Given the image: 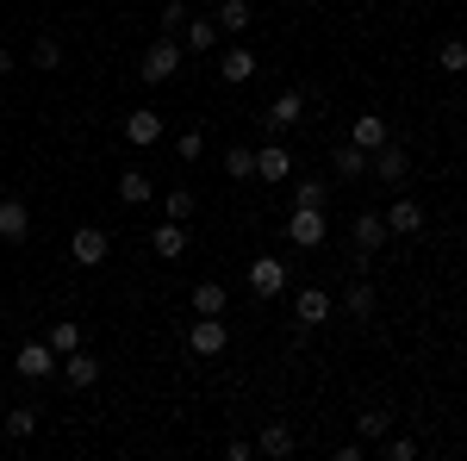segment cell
Segmentation results:
<instances>
[{"label": "cell", "mask_w": 467, "mask_h": 461, "mask_svg": "<svg viewBox=\"0 0 467 461\" xmlns=\"http://www.w3.org/2000/svg\"><path fill=\"white\" fill-rule=\"evenodd\" d=\"M324 237H330V218H324V206H293L287 244H293V249H318Z\"/></svg>", "instance_id": "cell-1"}, {"label": "cell", "mask_w": 467, "mask_h": 461, "mask_svg": "<svg viewBox=\"0 0 467 461\" xmlns=\"http://www.w3.org/2000/svg\"><path fill=\"white\" fill-rule=\"evenodd\" d=\"M224 343H231V330H224V319H206V312H193V330H187V350L193 355H224Z\"/></svg>", "instance_id": "cell-2"}, {"label": "cell", "mask_w": 467, "mask_h": 461, "mask_svg": "<svg viewBox=\"0 0 467 461\" xmlns=\"http://www.w3.org/2000/svg\"><path fill=\"white\" fill-rule=\"evenodd\" d=\"M250 293H255V299L287 293V262H281V256H255V262H250Z\"/></svg>", "instance_id": "cell-3"}, {"label": "cell", "mask_w": 467, "mask_h": 461, "mask_svg": "<svg viewBox=\"0 0 467 461\" xmlns=\"http://www.w3.org/2000/svg\"><path fill=\"white\" fill-rule=\"evenodd\" d=\"M13 368H19V381H50L63 368V355L50 350V343H26V350L13 355Z\"/></svg>", "instance_id": "cell-4"}, {"label": "cell", "mask_w": 467, "mask_h": 461, "mask_svg": "<svg viewBox=\"0 0 467 461\" xmlns=\"http://www.w3.org/2000/svg\"><path fill=\"white\" fill-rule=\"evenodd\" d=\"M69 256L81 262V268H100V262L112 256V237L100 231V225H81V231L69 237Z\"/></svg>", "instance_id": "cell-5"}, {"label": "cell", "mask_w": 467, "mask_h": 461, "mask_svg": "<svg viewBox=\"0 0 467 461\" xmlns=\"http://www.w3.org/2000/svg\"><path fill=\"white\" fill-rule=\"evenodd\" d=\"M175 69H181V44H175V37H156V44L144 50V69H138V75L156 88V81H169Z\"/></svg>", "instance_id": "cell-6"}, {"label": "cell", "mask_w": 467, "mask_h": 461, "mask_svg": "<svg viewBox=\"0 0 467 461\" xmlns=\"http://www.w3.org/2000/svg\"><path fill=\"white\" fill-rule=\"evenodd\" d=\"M349 231H356V256H361V268L374 262V249L393 237V231H387V213H356V225H349Z\"/></svg>", "instance_id": "cell-7"}, {"label": "cell", "mask_w": 467, "mask_h": 461, "mask_svg": "<svg viewBox=\"0 0 467 461\" xmlns=\"http://www.w3.org/2000/svg\"><path fill=\"white\" fill-rule=\"evenodd\" d=\"M368 175H380L387 187H405V175H411V156H405L399 143H380V150L368 156Z\"/></svg>", "instance_id": "cell-8"}, {"label": "cell", "mask_w": 467, "mask_h": 461, "mask_svg": "<svg viewBox=\"0 0 467 461\" xmlns=\"http://www.w3.org/2000/svg\"><path fill=\"white\" fill-rule=\"evenodd\" d=\"M424 206H418V200H405V194H399L393 206H387V231H393V237H418V231H424Z\"/></svg>", "instance_id": "cell-9"}, {"label": "cell", "mask_w": 467, "mask_h": 461, "mask_svg": "<svg viewBox=\"0 0 467 461\" xmlns=\"http://www.w3.org/2000/svg\"><path fill=\"white\" fill-rule=\"evenodd\" d=\"M57 374H63V381H69L75 393L100 387V361H94V355H88V350H75V355H63V368H57Z\"/></svg>", "instance_id": "cell-10"}, {"label": "cell", "mask_w": 467, "mask_h": 461, "mask_svg": "<svg viewBox=\"0 0 467 461\" xmlns=\"http://www.w3.org/2000/svg\"><path fill=\"white\" fill-rule=\"evenodd\" d=\"M255 181H293L287 143H262V150H255Z\"/></svg>", "instance_id": "cell-11"}, {"label": "cell", "mask_w": 467, "mask_h": 461, "mask_svg": "<svg viewBox=\"0 0 467 461\" xmlns=\"http://www.w3.org/2000/svg\"><path fill=\"white\" fill-rule=\"evenodd\" d=\"M293 319H299V330H318V324L330 319V293H324V287H299V306H293Z\"/></svg>", "instance_id": "cell-12"}, {"label": "cell", "mask_w": 467, "mask_h": 461, "mask_svg": "<svg viewBox=\"0 0 467 461\" xmlns=\"http://www.w3.org/2000/svg\"><path fill=\"white\" fill-rule=\"evenodd\" d=\"M32 237V213L26 200H0V244H26Z\"/></svg>", "instance_id": "cell-13"}, {"label": "cell", "mask_w": 467, "mask_h": 461, "mask_svg": "<svg viewBox=\"0 0 467 461\" xmlns=\"http://www.w3.org/2000/svg\"><path fill=\"white\" fill-rule=\"evenodd\" d=\"M156 138H162V112H156V107L125 112V143H138V150H144V143H156Z\"/></svg>", "instance_id": "cell-14"}, {"label": "cell", "mask_w": 467, "mask_h": 461, "mask_svg": "<svg viewBox=\"0 0 467 461\" xmlns=\"http://www.w3.org/2000/svg\"><path fill=\"white\" fill-rule=\"evenodd\" d=\"M349 143H361V150L374 156L380 143H393V131H387V119H380V112H361L356 125H349Z\"/></svg>", "instance_id": "cell-15"}, {"label": "cell", "mask_w": 467, "mask_h": 461, "mask_svg": "<svg viewBox=\"0 0 467 461\" xmlns=\"http://www.w3.org/2000/svg\"><path fill=\"white\" fill-rule=\"evenodd\" d=\"M299 107H306L299 88H287V94H275V107L262 112V125H268V131H287V125H299Z\"/></svg>", "instance_id": "cell-16"}, {"label": "cell", "mask_w": 467, "mask_h": 461, "mask_svg": "<svg viewBox=\"0 0 467 461\" xmlns=\"http://www.w3.org/2000/svg\"><path fill=\"white\" fill-rule=\"evenodd\" d=\"M150 249H156L162 262H175L181 249H187V225H181V218H162V225H156V237H150Z\"/></svg>", "instance_id": "cell-17"}, {"label": "cell", "mask_w": 467, "mask_h": 461, "mask_svg": "<svg viewBox=\"0 0 467 461\" xmlns=\"http://www.w3.org/2000/svg\"><path fill=\"white\" fill-rule=\"evenodd\" d=\"M218 75H224L231 88H244V81H255V50H244V44H237V50H224V63H218Z\"/></svg>", "instance_id": "cell-18"}, {"label": "cell", "mask_w": 467, "mask_h": 461, "mask_svg": "<svg viewBox=\"0 0 467 461\" xmlns=\"http://www.w3.org/2000/svg\"><path fill=\"white\" fill-rule=\"evenodd\" d=\"M224 306H231L224 281H200V287H193V312H206V319H224Z\"/></svg>", "instance_id": "cell-19"}, {"label": "cell", "mask_w": 467, "mask_h": 461, "mask_svg": "<svg viewBox=\"0 0 467 461\" xmlns=\"http://www.w3.org/2000/svg\"><path fill=\"white\" fill-rule=\"evenodd\" d=\"M255 456H268V461H287V456H293V430H287V424H268L262 436H255Z\"/></svg>", "instance_id": "cell-20"}, {"label": "cell", "mask_w": 467, "mask_h": 461, "mask_svg": "<svg viewBox=\"0 0 467 461\" xmlns=\"http://www.w3.org/2000/svg\"><path fill=\"white\" fill-rule=\"evenodd\" d=\"M218 32H231V37H244L250 32V0H218Z\"/></svg>", "instance_id": "cell-21"}, {"label": "cell", "mask_w": 467, "mask_h": 461, "mask_svg": "<svg viewBox=\"0 0 467 461\" xmlns=\"http://www.w3.org/2000/svg\"><path fill=\"white\" fill-rule=\"evenodd\" d=\"M150 194H156V187H150L144 169H125V175H119V200H125V206H150Z\"/></svg>", "instance_id": "cell-22"}, {"label": "cell", "mask_w": 467, "mask_h": 461, "mask_svg": "<svg viewBox=\"0 0 467 461\" xmlns=\"http://www.w3.org/2000/svg\"><path fill=\"white\" fill-rule=\"evenodd\" d=\"M330 169H337V175H343V181L368 175V150H361V143H343V150L330 156Z\"/></svg>", "instance_id": "cell-23"}, {"label": "cell", "mask_w": 467, "mask_h": 461, "mask_svg": "<svg viewBox=\"0 0 467 461\" xmlns=\"http://www.w3.org/2000/svg\"><path fill=\"white\" fill-rule=\"evenodd\" d=\"M181 32H187V50H193V57H206V50L218 44V19H187Z\"/></svg>", "instance_id": "cell-24"}, {"label": "cell", "mask_w": 467, "mask_h": 461, "mask_svg": "<svg viewBox=\"0 0 467 461\" xmlns=\"http://www.w3.org/2000/svg\"><path fill=\"white\" fill-rule=\"evenodd\" d=\"M343 312H349V319H374V287H368V281H349V293H343Z\"/></svg>", "instance_id": "cell-25"}, {"label": "cell", "mask_w": 467, "mask_h": 461, "mask_svg": "<svg viewBox=\"0 0 467 461\" xmlns=\"http://www.w3.org/2000/svg\"><path fill=\"white\" fill-rule=\"evenodd\" d=\"M37 418H44L37 405H13V412H6V436H13V443H26V436L37 430Z\"/></svg>", "instance_id": "cell-26"}, {"label": "cell", "mask_w": 467, "mask_h": 461, "mask_svg": "<svg viewBox=\"0 0 467 461\" xmlns=\"http://www.w3.org/2000/svg\"><path fill=\"white\" fill-rule=\"evenodd\" d=\"M324 200H330V187H324L318 175H299V181H293V206H324Z\"/></svg>", "instance_id": "cell-27"}, {"label": "cell", "mask_w": 467, "mask_h": 461, "mask_svg": "<svg viewBox=\"0 0 467 461\" xmlns=\"http://www.w3.org/2000/svg\"><path fill=\"white\" fill-rule=\"evenodd\" d=\"M44 343H50L57 355H75V350H81V324H69V319L50 324V337H44Z\"/></svg>", "instance_id": "cell-28"}, {"label": "cell", "mask_w": 467, "mask_h": 461, "mask_svg": "<svg viewBox=\"0 0 467 461\" xmlns=\"http://www.w3.org/2000/svg\"><path fill=\"white\" fill-rule=\"evenodd\" d=\"M32 69H63V44H57L50 32L32 44Z\"/></svg>", "instance_id": "cell-29"}, {"label": "cell", "mask_w": 467, "mask_h": 461, "mask_svg": "<svg viewBox=\"0 0 467 461\" xmlns=\"http://www.w3.org/2000/svg\"><path fill=\"white\" fill-rule=\"evenodd\" d=\"M224 175H231V181H250L255 175V150H244V143H237V150H224Z\"/></svg>", "instance_id": "cell-30"}, {"label": "cell", "mask_w": 467, "mask_h": 461, "mask_svg": "<svg viewBox=\"0 0 467 461\" xmlns=\"http://www.w3.org/2000/svg\"><path fill=\"white\" fill-rule=\"evenodd\" d=\"M436 63H442L449 75H462V69H467V44H462V37H442V50H436Z\"/></svg>", "instance_id": "cell-31"}, {"label": "cell", "mask_w": 467, "mask_h": 461, "mask_svg": "<svg viewBox=\"0 0 467 461\" xmlns=\"http://www.w3.org/2000/svg\"><path fill=\"white\" fill-rule=\"evenodd\" d=\"M356 424H361V436H368V443H374V436H387V430H393V418H387V412H380V405H368V412H361Z\"/></svg>", "instance_id": "cell-32"}, {"label": "cell", "mask_w": 467, "mask_h": 461, "mask_svg": "<svg viewBox=\"0 0 467 461\" xmlns=\"http://www.w3.org/2000/svg\"><path fill=\"white\" fill-rule=\"evenodd\" d=\"M175 150H181V162H200V156H206V131H200V125H193V131H181Z\"/></svg>", "instance_id": "cell-33"}, {"label": "cell", "mask_w": 467, "mask_h": 461, "mask_svg": "<svg viewBox=\"0 0 467 461\" xmlns=\"http://www.w3.org/2000/svg\"><path fill=\"white\" fill-rule=\"evenodd\" d=\"M162 213H169V218H181V225H187V218H193V194H187V187H175V194L162 200Z\"/></svg>", "instance_id": "cell-34"}, {"label": "cell", "mask_w": 467, "mask_h": 461, "mask_svg": "<svg viewBox=\"0 0 467 461\" xmlns=\"http://www.w3.org/2000/svg\"><path fill=\"white\" fill-rule=\"evenodd\" d=\"M380 456H387V461H418V443H411V436H387Z\"/></svg>", "instance_id": "cell-35"}, {"label": "cell", "mask_w": 467, "mask_h": 461, "mask_svg": "<svg viewBox=\"0 0 467 461\" xmlns=\"http://www.w3.org/2000/svg\"><path fill=\"white\" fill-rule=\"evenodd\" d=\"M156 26H162V32H181V26H187V6H181V0H162V19H156Z\"/></svg>", "instance_id": "cell-36"}, {"label": "cell", "mask_w": 467, "mask_h": 461, "mask_svg": "<svg viewBox=\"0 0 467 461\" xmlns=\"http://www.w3.org/2000/svg\"><path fill=\"white\" fill-rule=\"evenodd\" d=\"M6 69H19V63H13V50H0V75H6Z\"/></svg>", "instance_id": "cell-37"}, {"label": "cell", "mask_w": 467, "mask_h": 461, "mask_svg": "<svg viewBox=\"0 0 467 461\" xmlns=\"http://www.w3.org/2000/svg\"><path fill=\"white\" fill-rule=\"evenodd\" d=\"M462 6H467V0H462Z\"/></svg>", "instance_id": "cell-38"}]
</instances>
